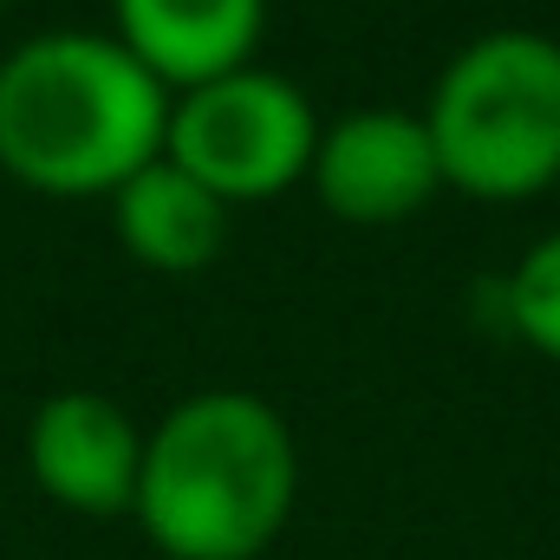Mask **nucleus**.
<instances>
[{
	"label": "nucleus",
	"mask_w": 560,
	"mask_h": 560,
	"mask_svg": "<svg viewBox=\"0 0 560 560\" xmlns=\"http://www.w3.org/2000/svg\"><path fill=\"white\" fill-rule=\"evenodd\" d=\"M112 39L176 98L222 72L255 66L268 0H112Z\"/></svg>",
	"instance_id": "0eeeda50"
},
{
	"label": "nucleus",
	"mask_w": 560,
	"mask_h": 560,
	"mask_svg": "<svg viewBox=\"0 0 560 560\" xmlns=\"http://www.w3.org/2000/svg\"><path fill=\"white\" fill-rule=\"evenodd\" d=\"M319 125L326 118L287 72L242 66V72H222L170 98L163 156L229 209L275 202L293 183H306Z\"/></svg>",
	"instance_id": "20e7f679"
},
{
	"label": "nucleus",
	"mask_w": 560,
	"mask_h": 560,
	"mask_svg": "<svg viewBox=\"0 0 560 560\" xmlns=\"http://www.w3.org/2000/svg\"><path fill=\"white\" fill-rule=\"evenodd\" d=\"M112 229L150 275H202L229 242V202H215L196 176L156 156L112 196Z\"/></svg>",
	"instance_id": "6e6552de"
},
{
	"label": "nucleus",
	"mask_w": 560,
	"mask_h": 560,
	"mask_svg": "<svg viewBox=\"0 0 560 560\" xmlns=\"http://www.w3.org/2000/svg\"><path fill=\"white\" fill-rule=\"evenodd\" d=\"M306 183L319 209L339 215L346 229H392L430 209V196L443 189V163H436L423 112L352 105L319 125Z\"/></svg>",
	"instance_id": "39448f33"
},
{
	"label": "nucleus",
	"mask_w": 560,
	"mask_h": 560,
	"mask_svg": "<svg viewBox=\"0 0 560 560\" xmlns=\"http://www.w3.org/2000/svg\"><path fill=\"white\" fill-rule=\"evenodd\" d=\"M423 125L443 189L476 202H528L560 183V39L495 26L450 52Z\"/></svg>",
	"instance_id": "7ed1b4c3"
},
{
	"label": "nucleus",
	"mask_w": 560,
	"mask_h": 560,
	"mask_svg": "<svg viewBox=\"0 0 560 560\" xmlns=\"http://www.w3.org/2000/svg\"><path fill=\"white\" fill-rule=\"evenodd\" d=\"M0 7H7V0H0Z\"/></svg>",
	"instance_id": "9d476101"
},
{
	"label": "nucleus",
	"mask_w": 560,
	"mask_h": 560,
	"mask_svg": "<svg viewBox=\"0 0 560 560\" xmlns=\"http://www.w3.org/2000/svg\"><path fill=\"white\" fill-rule=\"evenodd\" d=\"M33 489L72 515H131L143 476V430L105 392H52L26 423Z\"/></svg>",
	"instance_id": "423d86ee"
},
{
	"label": "nucleus",
	"mask_w": 560,
	"mask_h": 560,
	"mask_svg": "<svg viewBox=\"0 0 560 560\" xmlns=\"http://www.w3.org/2000/svg\"><path fill=\"white\" fill-rule=\"evenodd\" d=\"M502 313H509V332L522 346H535L541 359L560 365V229L541 235L515 261V275L502 280Z\"/></svg>",
	"instance_id": "1a4fd4ad"
},
{
	"label": "nucleus",
	"mask_w": 560,
	"mask_h": 560,
	"mask_svg": "<svg viewBox=\"0 0 560 560\" xmlns=\"http://www.w3.org/2000/svg\"><path fill=\"white\" fill-rule=\"evenodd\" d=\"M170 92L112 33L59 26L0 59V170L20 189L85 202L118 196L163 156Z\"/></svg>",
	"instance_id": "f257e3e1"
},
{
	"label": "nucleus",
	"mask_w": 560,
	"mask_h": 560,
	"mask_svg": "<svg viewBox=\"0 0 560 560\" xmlns=\"http://www.w3.org/2000/svg\"><path fill=\"white\" fill-rule=\"evenodd\" d=\"M300 502V443L268 398L209 385L143 430L138 528L163 560H261Z\"/></svg>",
	"instance_id": "f03ea898"
}]
</instances>
